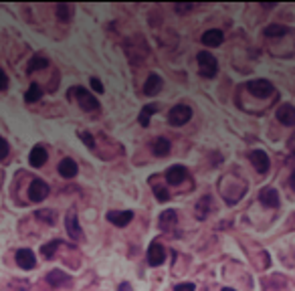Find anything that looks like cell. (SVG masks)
I'll return each instance as SVG.
<instances>
[{"label": "cell", "mask_w": 295, "mask_h": 291, "mask_svg": "<svg viewBox=\"0 0 295 291\" xmlns=\"http://www.w3.org/2000/svg\"><path fill=\"white\" fill-rule=\"evenodd\" d=\"M196 61H198V73H200L202 77L212 79V77L218 73V63H216V59H214L212 53L200 51L198 57H196Z\"/></svg>", "instance_id": "6da1fadb"}, {"label": "cell", "mask_w": 295, "mask_h": 291, "mask_svg": "<svg viewBox=\"0 0 295 291\" xmlns=\"http://www.w3.org/2000/svg\"><path fill=\"white\" fill-rule=\"evenodd\" d=\"M69 99L71 97H77V101H79V105L85 109V111H97L99 109V101L91 95V93H87V89H83V87H73V89H69Z\"/></svg>", "instance_id": "7a4b0ae2"}, {"label": "cell", "mask_w": 295, "mask_h": 291, "mask_svg": "<svg viewBox=\"0 0 295 291\" xmlns=\"http://www.w3.org/2000/svg\"><path fill=\"white\" fill-rule=\"evenodd\" d=\"M190 117H192V109H190L188 105H184V103L174 105V107L168 111V123L174 125V127L184 125L186 121H190Z\"/></svg>", "instance_id": "3957f363"}, {"label": "cell", "mask_w": 295, "mask_h": 291, "mask_svg": "<svg viewBox=\"0 0 295 291\" xmlns=\"http://www.w3.org/2000/svg\"><path fill=\"white\" fill-rule=\"evenodd\" d=\"M164 261H166V249H164V245L154 241L150 247H148V263H150L152 267H160Z\"/></svg>", "instance_id": "277c9868"}, {"label": "cell", "mask_w": 295, "mask_h": 291, "mask_svg": "<svg viewBox=\"0 0 295 291\" xmlns=\"http://www.w3.org/2000/svg\"><path fill=\"white\" fill-rule=\"evenodd\" d=\"M47 196H49V184L43 182V180H39V178H35V180L31 182V186H29V198H31L33 202H41V200H45Z\"/></svg>", "instance_id": "5b68a950"}, {"label": "cell", "mask_w": 295, "mask_h": 291, "mask_svg": "<svg viewBox=\"0 0 295 291\" xmlns=\"http://www.w3.org/2000/svg\"><path fill=\"white\" fill-rule=\"evenodd\" d=\"M247 89L255 97H267L269 93H273V85L267 79H253V81L247 83Z\"/></svg>", "instance_id": "8992f818"}, {"label": "cell", "mask_w": 295, "mask_h": 291, "mask_svg": "<svg viewBox=\"0 0 295 291\" xmlns=\"http://www.w3.org/2000/svg\"><path fill=\"white\" fill-rule=\"evenodd\" d=\"M249 160H251V164L255 166L257 172L265 174V172L269 170V156H267L263 150H251V152H249Z\"/></svg>", "instance_id": "52a82bcc"}, {"label": "cell", "mask_w": 295, "mask_h": 291, "mask_svg": "<svg viewBox=\"0 0 295 291\" xmlns=\"http://www.w3.org/2000/svg\"><path fill=\"white\" fill-rule=\"evenodd\" d=\"M275 115L283 125H295V107L291 103H281Z\"/></svg>", "instance_id": "ba28073f"}, {"label": "cell", "mask_w": 295, "mask_h": 291, "mask_svg": "<svg viewBox=\"0 0 295 291\" xmlns=\"http://www.w3.org/2000/svg\"><path fill=\"white\" fill-rule=\"evenodd\" d=\"M131 219H133V212L131 210H121V212L111 210V212H107V221L111 225H115V227H127L131 223Z\"/></svg>", "instance_id": "9c48e42d"}, {"label": "cell", "mask_w": 295, "mask_h": 291, "mask_svg": "<svg viewBox=\"0 0 295 291\" xmlns=\"http://www.w3.org/2000/svg\"><path fill=\"white\" fill-rule=\"evenodd\" d=\"M17 263H19V267L21 269H35V265H37V259H35V253L31 251V249H21V251H17Z\"/></svg>", "instance_id": "30bf717a"}, {"label": "cell", "mask_w": 295, "mask_h": 291, "mask_svg": "<svg viewBox=\"0 0 295 291\" xmlns=\"http://www.w3.org/2000/svg\"><path fill=\"white\" fill-rule=\"evenodd\" d=\"M65 223H67V233H69V237H71L73 241H79V239L83 237V231H81V227H79V221H77V214H75L73 210L67 214Z\"/></svg>", "instance_id": "8fae6325"}, {"label": "cell", "mask_w": 295, "mask_h": 291, "mask_svg": "<svg viewBox=\"0 0 295 291\" xmlns=\"http://www.w3.org/2000/svg\"><path fill=\"white\" fill-rule=\"evenodd\" d=\"M186 176H188V172H186L184 166H172V168H168V172H166V180H168V184H172V186H178Z\"/></svg>", "instance_id": "7c38bea8"}, {"label": "cell", "mask_w": 295, "mask_h": 291, "mask_svg": "<svg viewBox=\"0 0 295 291\" xmlns=\"http://www.w3.org/2000/svg\"><path fill=\"white\" fill-rule=\"evenodd\" d=\"M259 200L269 208H277L279 206V192L275 188H265V190H261Z\"/></svg>", "instance_id": "4fadbf2b"}, {"label": "cell", "mask_w": 295, "mask_h": 291, "mask_svg": "<svg viewBox=\"0 0 295 291\" xmlns=\"http://www.w3.org/2000/svg\"><path fill=\"white\" fill-rule=\"evenodd\" d=\"M162 91V79L156 75V73H152L150 77L145 79V85H143V93L145 95H158Z\"/></svg>", "instance_id": "5bb4252c"}, {"label": "cell", "mask_w": 295, "mask_h": 291, "mask_svg": "<svg viewBox=\"0 0 295 291\" xmlns=\"http://www.w3.org/2000/svg\"><path fill=\"white\" fill-rule=\"evenodd\" d=\"M152 154L158 156V158H164L170 154V141L166 137H156L152 141Z\"/></svg>", "instance_id": "9a60e30c"}, {"label": "cell", "mask_w": 295, "mask_h": 291, "mask_svg": "<svg viewBox=\"0 0 295 291\" xmlns=\"http://www.w3.org/2000/svg\"><path fill=\"white\" fill-rule=\"evenodd\" d=\"M29 162H31V166H35V168H41V166L47 162V150L43 148V146H35V148L31 150Z\"/></svg>", "instance_id": "2e32d148"}, {"label": "cell", "mask_w": 295, "mask_h": 291, "mask_svg": "<svg viewBox=\"0 0 295 291\" xmlns=\"http://www.w3.org/2000/svg\"><path fill=\"white\" fill-rule=\"evenodd\" d=\"M69 275L67 273H63V271H59V269H55V271H49V275H47V283L49 285H53V287H63V285H69Z\"/></svg>", "instance_id": "e0dca14e"}, {"label": "cell", "mask_w": 295, "mask_h": 291, "mask_svg": "<svg viewBox=\"0 0 295 291\" xmlns=\"http://www.w3.org/2000/svg\"><path fill=\"white\" fill-rule=\"evenodd\" d=\"M59 174H61L63 178H73V176H77V164H75V160H71V158L61 160V162H59Z\"/></svg>", "instance_id": "ac0fdd59"}, {"label": "cell", "mask_w": 295, "mask_h": 291, "mask_svg": "<svg viewBox=\"0 0 295 291\" xmlns=\"http://www.w3.org/2000/svg\"><path fill=\"white\" fill-rule=\"evenodd\" d=\"M223 39H225L223 33L216 31V29H212V31H206L202 35V45H206V47H218L223 43Z\"/></svg>", "instance_id": "d6986e66"}, {"label": "cell", "mask_w": 295, "mask_h": 291, "mask_svg": "<svg viewBox=\"0 0 295 291\" xmlns=\"http://www.w3.org/2000/svg\"><path fill=\"white\" fill-rule=\"evenodd\" d=\"M55 13H57V19H59V21L67 23V21L71 19V15H73V7L67 5V3H59V5L55 7Z\"/></svg>", "instance_id": "ffe728a7"}, {"label": "cell", "mask_w": 295, "mask_h": 291, "mask_svg": "<svg viewBox=\"0 0 295 291\" xmlns=\"http://www.w3.org/2000/svg\"><path fill=\"white\" fill-rule=\"evenodd\" d=\"M176 225V210H164L160 214V229H170Z\"/></svg>", "instance_id": "44dd1931"}, {"label": "cell", "mask_w": 295, "mask_h": 291, "mask_svg": "<svg viewBox=\"0 0 295 291\" xmlns=\"http://www.w3.org/2000/svg\"><path fill=\"white\" fill-rule=\"evenodd\" d=\"M45 67H49V59H45V57H41V55H35V57L31 59V63H29V73L39 71V69H45Z\"/></svg>", "instance_id": "7402d4cb"}, {"label": "cell", "mask_w": 295, "mask_h": 291, "mask_svg": "<svg viewBox=\"0 0 295 291\" xmlns=\"http://www.w3.org/2000/svg\"><path fill=\"white\" fill-rule=\"evenodd\" d=\"M285 33H289V29H287V27H281V25H269V27L263 31L265 37H281V35H285Z\"/></svg>", "instance_id": "603a6c76"}, {"label": "cell", "mask_w": 295, "mask_h": 291, "mask_svg": "<svg viewBox=\"0 0 295 291\" xmlns=\"http://www.w3.org/2000/svg\"><path fill=\"white\" fill-rule=\"evenodd\" d=\"M41 95H43V89L39 87V83H33V85L29 87V91H27L25 99H27L29 103H33V101H39V99H41Z\"/></svg>", "instance_id": "cb8c5ba5"}, {"label": "cell", "mask_w": 295, "mask_h": 291, "mask_svg": "<svg viewBox=\"0 0 295 291\" xmlns=\"http://www.w3.org/2000/svg\"><path fill=\"white\" fill-rule=\"evenodd\" d=\"M152 113H156V105H145V107L141 109V113H139V123H141L143 127H148V123H150Z\"/></svg>", "instance_id": "d4e9b609"}, {"label": "cell", "mask_w": 295, "mask_h": 291, "mask_svg": "<svg viewBox=\"0 0 295 291\" xmlns=\"http://www.w3.org/2000/svg\"><path fill=\"white\" fill-rule=\"evenodd\" d=\"M61 247V241H51V243H47V245H43L41 247V253H43V257H47V259H51L55 253H57V249Z\"/></svg>", "instance_id": "484cf974"}, {"label": "cell", "mask_w": 295, "mask_h": 291, "mask_svg": "<svg viewBox=\"0 0 295 291\" xmlns=\"http://www.w3.org/2000/svg\"><path fill=\"white\" fill-rule=\"evenodd\" d=\"M37 219H39V221H45V223H49V225H53L57 216H55L53 210H39V212H37Z\"/></svg>", "instance_id": "4316f807"}, {"label": "cell", "mask_w": 295, "mask_h": 291, "mask_svg": "<svg viewBox=\"0 0 295 291\" xmlns=\"http://www.w3.org/2000/svg\"><path fill=\"white\" fill-rule=\"evenodd\" d=\"M154 192H156V196H158L160 202H166L170 198V192L166 188H162V186H154Z\"/></svg>", "instance_id": "83f0119b"}, {"label": "cell", "mask_w": 295, "mask_h": 291, "mask_svg": "<svg viewBox=\"0 0 295 291\" xmlns=\"http://www.w3.org/2000/svg\"><path fill=\"white\" fill-rule=\"evenodd\" d=\"M79 137H81L83 143L89 146V148H95V139H93V135H91L89 131H79Z\"/></svg>", "instance_id": "f1b7e54d"}, {"label": "cell", "mask_w": 295, "mask_h": 291, "mask_svg": "<svg viewBox=\"0 0 295 291\" xmlns=\"http://www.w3.org/2000/svg\"><path fill=\"white\" fill-rule=\"evenodd\" d=\"M9 156V141L5 137H0V160H5Z\"/></svg>", "instance_id": "f546056e"}, {"label": "cell", "mask_w": 295, "mask_h": 291, "mask_svg": "<svg viewBox=\"0 0 295 291\" xmlns=\"http://www.w3.org/2000/svg\"><path fill=\"white\" fill-rule=\"evenodd\" d=\"M208 202H210V198L206 196L202 202H198V204H196V210H198V216H200V219H204V216H206V214H204V208H206V204H208Z\"/></svg>", "instance_id": "4dcf8cb0"}, {"label": "cell", "mask_w": 295, "mask_h": 291, "mask_svg": "<svg viewBox=\"0 0 295 291\" xmlns=\"http://www.w3.org/2000/svg\"><path fill=\"white\" fill-rule=\"evenodd\" d=\"M9 87V77H7V73L0 69V91H5Z\"/></svg>", "instance_id": "1f68e13d"}, {"label": "cell", "mask_w": 295, "mask_h": 291, "mask_svg": "<svg viewBox=\"0 0 295 291\" xmlns=\"http://www.w3.org/2000/svg\"><path fill=\"white\" fill-rule=\"evenodd\" d=\"M174 291H194V285L192 283H180L174 287Z\"/></svg>", "instance_id": "d6a6232c"}, {"label": "cell", "mask_w": 295, "mask_h": 291, "mask_svg": "<svg viewBox=\"0 0 295 291\" xmlns=\"http://www.w3.org/2000/svg\"><path fill=\"white\" fill-rule=\"evenodd\" d=\"M91 87H93L97 93H103V85H101V81H99L97 77H93V79H91Z\"/></svg>", "instance_id": "836d02e7"}, {"label": "cell", "mask_w": 295, "mask_h": 291, "mask_svg": "<svg viewBox=\"0 0 295 291\" xmlns=\"http://www.w3.org/2000/svg\"><path fill=\"white\" fill-rule=\"evenodd\" d=\"M190 9H192V5H184V7H182V5H178V7H176V11H178V13H186V11H190Z\"/></svg>", "instance_id": "e575fe53"}, {"label": "cell", "mask_w": 295, "mask_h": 291, "mask_svg": "<svg viewBox=\"0 0 295 291\" xmlns=\"http://www.w3.org/2000/svg\"><path fill=\"white\" fill-rule=\"evenodd\" d=\"M117 291H133V289H131V285H129V283H121V285L117 287Z\"/></svg>", "instance_id": "d590c367"}, {"label": "cell", "mask_w": 295, "mask_h": 291, "mask_svg": "<svg viewBox=\"0 0 295 291\" xmlns=\"http://www.w3.org/2000/svg\"><path fill=\"white\" fill-rule=\"evenodd\" d=\"M291 188H293V190H295V172H293V174H291Z\"/></svg>", "instance_id": "8d00e7d4"}, {"label": "cell", "mask_w": 295, "mask_h": 291, "mask_svg": "<svg viewBox=\"0 0 295 291\" xmlns=\"http://www.w3.org/2000/svg\"><path fill=\"white\" fill-rule=\"evenodd\" d=\"M220 291H235V289H231V287H225V289H220Z\"/></svg>", "instance_id": "74e56055"}, {"label": "cell", "mask_w": 295, "mask_h": 291, "mask_svg": "<svg viewBox=\"0 0 295 291\" xmlns=\"http://www.w3.org/2000/svg\"><path fill=\"white\" fill-rule=\"evenodd\" d=\"M291 160H295V154H293V158H291Z\"/></svg>", "instance_id": "f35d334b"}]
</instances>
